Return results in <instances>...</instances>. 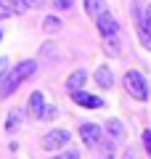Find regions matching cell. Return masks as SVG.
<instances>
[{"label": "cell", "instance_id": "6da1fadb", "mask_svg": "<svg viewBox=\"0 0 151 159\" xmlns=\"http://www.w3.org/2000/svg\"><path fill=\"white\" fill-rule=\"evenodd\" d=\"M34 69H37V61H34V58L19 61L13 69H8V72H6V77L0 80V96H3V98H8V96H11V93L16 90V88L21 85V82H24L27 77H32V74H34Z\"/></svg>", "mask_w": 151, "mask_h": 159}, {"label": "cell", "instance_id": "7a4b0ae2", "mask_svg": "<svg viewBox=\"0 0 151 159\" xmlns=\"http://www.w3.org/2000/svg\"><path fill=\"white\" fill-rule=\"evenodd\" d=\"M122 82H125V90H127L135 101H149V82H146V77L140 72L130 69V72L122 77Z\"/></svg>", "mask_w": 151, "mask_h": 159}, {"label": "cell", "instance_id": "3957f363", "mask_svg": "<svg viewBox=\"0 0 151 159\" xmlns=\"http://www.w3.org/2000/svg\"><path fill=\"white\" fill-rule=\"evenodd\" d=\"M133 19H135V24H138V40H140V45H143L146 51H151V29H149V21H146V11H140L138 3L133 6Z\"/></svg>", "mask_w": 151, "mask_h": 159}, {"label": "cell", "instance_id": "277c9868", "mask_svg": "<svg viewBox=\"0 0 151 159\" xmlns=\"http://www.w3.org/2000/svg\"><path fill=\"white\" fill-rule=\"evenodd\" d=\"M95 29H98V34L103 40H112V37L119 34V24H117V19H114L109 11L101 13V16H95Z\"/></svg>", "mask_w": 151, "mask_h": 159}, {"label": "cell", "instance_id": "5b68a950", "mask_svg": "<svg viewBox=\"0 0 151 159\" xmlns=\"http://www.w3.org/2000/svg\"><path fill=\"white\" fill-rule=\"evenodd\" d=\"M69 141H72V135H69L66 130H50L43 135V148H48V151H58V148H66Z\"/></svg>", "mask_w": 151, "mask_h": 159}, {"label": "cell", "instance_id": "8992f818", "mask_svg": "<svg viewBox=\"0 0 151 159\" xmlns=\"http://www.w3.org/2000/svg\"><path fill=\"white\" fill-rule=\"evenodd\" d=\"M80 138H82L85 146L95 148L101 141H103V127L93 125V122H85V125H80Z\"/></svg>", "mask_w": 151, "mask_h": 159}, {"label": "cell", "instance_id": "52a82bcc", "mask_svg": "<svg viewBox=\"0 0 151 159\" xmlns=\"http://www.w3.org/2000/svg\"><path fill=\"white\" fill-rule=\"evenodd\" d=\"M72 101L77 106H85V109H103V98L98 96H90L85 90H72Z\"/></svg>", "mask_w": 151, "mask_h": 159}, {"label": "cell", "instance_id": "ba28073f", "mask_svg": "<svg viewBox=\"0 0 151 159\" xmlns=\"http://www.w3.org/2000/svg\"><path fill=\"white\" fill-rule=\"evenodd\" d=\"M103 133H106L112 141H125V135H127V130H125V125L119 122V119H106V125H103Z\"/></svg>", "mask_w": 151, "mask_h": 159}, {"label": "cell", "instance_id": "9c48e42d", "mask_svg": "<svg viewBox=\"0 0 151 159\" xmlns=\"http://www.w3.org/2000/svg\"><path fill=\"white\" fill-rule=\"evenodd\" d=\"M43 114H45V96L43 93H32L29 96V117L43 119Z\"/></svg>", "mask_w": 151, "mask_h": 159}, {"label": "cell", "instance_id": "30bf717a", "mask_svg": "<svg viewBox=\"0 0 151 159\" xmlns=\"http://www.w3.org/2000/svg\"><path fill=\"white\" fill-rule=\"evenodd\" d=\"M93 80H95V85H98L101 90H109V88L114 85V77H112V72H109V66H98L95 74H93Z\"/></svg>", "mask_w": 151, "mask_h": 159}, {"label": "cell", "instance_id": "8fae6325", "mask_svg": "<svg viewBox=\"0 0 151 159\" xmlns=\"http://www.w3.org/2000/svg\"><path fill=\"white\" fill-rule=\"evenodd\" d=\"M106 0H85V13H88L90 19L101 16V13H106Z\"/></svg>", "mask_w": 151, "mask_h": 159}, {"label": "cell", "instance_id": "7c38bea8", "mask_svg": "<svg viewBox=\"0 0 151 159\" xmlns=\"http://www.w3.org/2000/svg\"><path fill=\"white\" fill-rule=\"evenodd\" d=\"M88 82V72H82V69H77V72L72 74V77L66 80V88H69V93L72 90H82V85Z\"/></svg>", "mask_w": 151, "mask_h": 159}, {"label": "cell", "instance_id": "4fadbf2b", "mask_svg": "<svg viewBox=\"0 0 151 159\" xmlns=\"http://www.w3.org/2000/svg\"><path fill=\"white\" fill-rule=\"evenodd\" d=\"M21 117H24V111L21 109H13L11 114H8V119H6V133H13L19 125H21Z\"/></svg>", "mask_w": 151, "mask_h": 159}, {"label": "cell", "instance_id": "5bb4252c", "mask_svg": "<svg viewBox=\"0 0 151 159\" xmlns=\"http://www.w3.org/2000/svg\"><path fill=\"white\" fill-rule=\"evenodd\" d=\"M114 143L117 141H112V138H109V141H101L98 146H95L98 148V157L101 159H114Z\"/></svg>", "mask_w": 151, "mask_h": 159}, {"label": "cell", "instance_id": "9a60e30c", "mask_svg": "<svg viewBox=\"0 0 151 159\" xmlns=\"http://www.w3.org/2000/svg\"><path fill=\"white\" fill-rule=\"evenodd\" d=\"M11 13H16V8H13V3H11V0H0V19L11 16Z\"/></svg>", "mask_w": 151, "mask_h": 159}, {"label": "cell", "instance_id": "2e32d148", "mask_svg": "<svg viewBox=\"0 0 151 159\" xmlns=\"http://www.w3.org/2000/svg\"><path fill=\"white\" fill-rule=\"evenodd\" d=\"M43 27L48 29V32H56V29H61V21H58L56 16H48V19L43 21Z\"/></svg>", "mask_w": 151, "mask_h": 159}, {"label": "cell", "instance_id": "e0dca14e", "mask_svg": "<svg viewBox=\"0 0 151 159\" xmlns=\"http://www.w3.org/2000/svg\"><path fill=\"white\" fill-rule=\"evenodd\" d=\"M50 159H80V151L77 148H66L64 154H56V157H50Z\"/></svg>", "mask_w": 151, "mask_h": 159}, {"label": "cell", "instance_id": "ac0fdd59", "mask_svg": "<svg viewBox=\"0 0 151 159\" xmlns=\"http://www.w3.org/2000/svg\"><path fill=\"white\" fill-rule=\"evenodd\" d=\"M74 6V0H53V8L56 11H66V8Z\"/></svg>", "mask_w": 151, "mask_h": 159}, {"label": "cell", "instance_id": "d6986e66", "mask_svg": "<svg viewBox=\"0 0 151 159\" xmlns=\"http://www.w3.org/2000/svg\"><path fill=\"white\" fill-rule=\"evenodd\" d=\"M143 146H146V151L151 157V130H143Z\"/></svg>", "mask_w": 151, "mask_h": 159}, {"label": "cell", "instance_id": "ffe728a7", "mask_svg": "<svg viewBox=\"0 0 151 159\" xmlns=\"http://www.w3.org/2000/svg\"><path fill=\"white\" fill-rule=\"evenodd\" d=\"M122 159H140V154L135 151V148H125V154H122Z\"/></svg>", "mask_w": 151, "mask_h": 159}, {"label": "cell", "instance_id": "44dd1931", "mask_svg": "<svg viewBox=\"0 0 151 159\" xmlns=\"http://www.w3.org/2000/svg\"><path fill=\"white\" fill-rule=\"evenodd\" d=\"M6 72H8V58H6V56H0V80L6 77Z\"/></svg>", "mask_w": 151, "mask_h": 159}, {"label": "cell", "instance_id": "7402d4cb", "mask_svg": "<svg viewBox=\"0 0 151 159\" xmlns=\"http://www.w3.org/2000/svg\"><path fill=\"white\" fill-rule=\"evenodd\" d=\"M27 8H37V6H43V0H21Z\"/></svg>", "mask_w": 151, "mask_h": 159}, {"label": "cell", "instance_id": "603a6c76", "mask_svg": "<svg viewBox=\"0 0 151 159\" xmlns=\"http://www.w3.org/2000/svg\"><path fill=\"white\" fill-rule=\"evenodd\" d=\"M146 21H149V29H151V6L146 8Z\"/></svg>", "mask_w": 151, "mask_h": 159}, {"label": "cell", "instance_id": "cb8c5ba5", "mask_svg": "<svg viewBox=\"0 0 151 159\" xmlns=\"http://www.w3.org/2000/svg\"><path fill=\"white\" fill-rule=\"evenodd\" d=\"M0 34H3V32H0Z\"/></svg>", "mask_w": 151, "mask_h": 159}]
</instances>
